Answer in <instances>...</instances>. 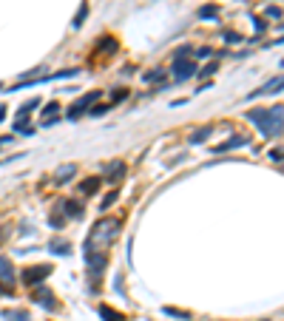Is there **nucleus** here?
<instances>
[{
    "instance_id": "25",
    "label": "nucleus",
    "mask_w": 284,
    "mask_h": 321,
    "mask_svg": "<svg viewBox=\"0 0 284 321\" xmlns=\"http://www.w3.org/2000/svg\"><path fill=\"white\" fill-rule=\"evenodd\" d=\"M199 77H210V74H216V63H208V66L202 68V71H196Z\"/></svg>"
},
{
    "instance_id": "23",
    "label": "nucleus",
    "mask_w": 284,
    "mask_h": 321,
    "mask_svg": "<svg viewBox=\"0 0 284 321\" xmlns=\"http://www.w3.org/2000/svg\"><path fill=\"white\" fill-rule=\"evenodd\" d=\"M216 15H219L216 6H202V9H199V17H202V20H213Z\"/></svg>"
},
{
    "instance_id": "32",
    "label": "nucleus",
    "mask_w": 284,
    "mask_h": 321,
    "mask_svg": "<svg viewBox=\"0 0 284 321\" xmlns=\"http://www.w3.org/2000/svg\"><path fill=\"white\" fill-rule=\"evenodd\" d=\"M125 94H128V91H122V88H119V91H114V102H119V100H125Z\"/></svg>"
},
{
    "instance_id": "28",
    "label": "nucleus",
    "mask_w": 284,
    "mask_h": 321,
    "mask_svg": "<svg viewBox=\"0 0 284 321\" xmlns=\"http://www.w3.org/2000/svg\"><path fill=\"white\" fill-rule=\"evenodd\" d=\"M51 227H63V222H66V219H63V216H57V213H51Z\"/></svg>"
},
{
    "instance_id": "37",
    "label": "nucleus",
    "mask_w": 284,
    "mask_h": 321,
    "mask_svg": "<svg viewBox=\"0 0 284 321\" xmlns=\"http://www.w3.org/2000/svg\"><path fill=\"white\" fill-rule=\"evenodd\" d=\"M282 68H284V60H282Z\"/></svg>"
},
{
    "instance_id": "6",
    "label": "nucleus",
    "mask_w": 284,
    "mask_h": 321,
    "mask_svg": "<svg viewBox=\"0 0 284 321\" xmlns=\"http://www.w3.org/2000/svg\"><path fill=\"white\" fill-rule=\"evenodd\" d=\"M32 299L37 302L40 307H46L49 313H54L57 310V302H54V296H51L46 287H40V284H34V290H32Z\"/></svg>"
},
{
    "instance_id": "22",
    "label": "nucleus",
    "mask_w": 284,
    "mask_h": 321,
    "mask_svg": "<svg viewBox=\"0 0 284 321\" xmlns=\"http://www.w3.org/2000/svg\"><path fill=\"white\" fill-rule=\"evenodd\" d=\"M162 313H165V316H173V319H182V321L190 319V313H185V310H176V307H165Z\"/></svg>"
},
{
    "instance_id": "11",
    "label": "nucleus",
    "mask_w": 284,
    "mask_h": 321,
    "mask_svg": "<svg viewBox=\"0 0 284 321\" xmlns=\"http://www.w3.org/2000/svg\"><path fill=\"white\" fill-rule=\"evenodd\" d=\"M74 176H77V165H74V162H68V165H63V168L54 173V182H57V185H68Z\"/></svg>"
},
{
    "instance_id": "10",
    "label": "nucleus",
    "mask_w": 284,
    "mask_h": 321,
    "mask_svg": "<svg viewBox=\"0 0 284 321\" xmlns=\"http://www.w3.org/2000/svg\"><path fill=\"white\" fill-rule=\"evenodd\" d=\"M0 284H3V287H6V284H9V287L15 284V267H12V262H9L6 256H0Z\"/></svg>"
},
{
    "instance_id": "17",
    "label": "nucleus",
    "mask_w": 284,
    "mask_h": 321,
    "mask_svg": "<svg viewBox=\"0 0 284 321\" xmlns=\"http://www.w3.org/2000/svg\"><path fill=\"white\" fill-rule=\"evenodd\" d=\"M3 319H6V321H32V316H29L26 310H6V313H3Z\"/></svg>"
},
{
    "instance_id": "16",
    "label": "nucleus",
    "mask_w": 284,
    "mask_h": 321,
    "mask_svg": "<svg viewBox=\"0 0 284 321\" xmlns=\"http://www.w3.org/2000/svg\"><path fill=\"white\" fill-rule=\"evenodd\" d=\"M165 77H168V71H162V68H153V71H145V83H165Z\"/></svg>"
},
{
    "instance_id": "26",
    "label": "nucleus",
    "mask_w": 284,
    "mask_h": 321,
    "mask_svg": "<svg viewBox=\"0 0 284 321\" xmlns=\"http://www.w3.org/2000/svg\"><path fill=\"white\" fill-rule=\"evenodd\" d=\"M188 54H190V49H188V46H182V49H176L173 60H188Z\"/></svg>"
},
{
    "instance_id": "31",
    "label": "nucleus",
    "mask_w": 284,
    "mask_h": 321,
    "mask_svg": "<svg viewBox=\"0 0 284 321\" xmlns=\"http://www.w3.org/2000/svg\"><path fill=\"white\" fill-rule=\"evenodd\" d=\"M196 57H199V60H208V57H210V49H199L196 51Z\"/></svg>"
},
{
    "instance_id": "27",
    "label": "nucleus",
    "mask_w": 284,
    "mask_h": 321,
    "mask_svg": "<svg viewBox=\"0 0 284 321\" xmlns=\"http://www.w3.org/2000/svg\"><path fill=\"white\" fill-rule=\"evenodd\" d=\"M108 108H111V105H94V108H91V117H102Z\"/></svg>"
},
{
    "instance_id": "39",
    "label": "nucleus",
    "mask_w": 284,
    "mask_h": 321,
    "mask_svg": "<svg viewBox=\"0 0 284 321\" xmlns=\"http://www.w3.org/2000/svg\"><path fill=\"white\" fill-rule=\"evenodd\" d=\"M0 88H3V85H0Z\"/></svg>"
},
{
    "instance_id": "14",
    "label": "nucleus",
    "mask_w": 284,
    "mask_h": 321,
    "mask_svg": "<svg viewBox=\"0 0 284 321\" xmlns=\"http://www.w3.org/2000/svg\"><path fill=\"white\" fill-rule=\"evenodd\" d=\"M63 210H66V216H71V219H77V216H83V205L74 202V199H68V202H63Z\"/></svg>"
},
{
    "instance_id": "15",
    "label": "nucleus",
    "mask_w": 284,
    "mask_h": 321,
    "mask_svg": "<svg viewBox=\"0 0 284 321\" xmlns=\"http://www.w3.org/2000/svg\"><path fill=\"white\" fill-rule=\"evenodd\" d=\"M51 250H54L57 256H68L71 253V242H66V239H54V242H51Z\"/></svg>"
},
{
    "instance_id": "30",
    "label": "nucleus",
    "mask_w": 284,
    "mask_h": 321,
    "mask_svg": "<svg viewBox=\"0 0 284 321\" xmlns=\"http://www.w3.org/2000/svg\"><path fill=\"white\" fill-rule=\"evenodd\" d=\"M282 15V9H279V6H270L267 9V17H279Z\"/></svg>"
},
{
    "instance_id": "4",
    "label": "nucleus",
    "mask_w": 284,
    "mask_h": 321,
    "mask_svg": "<svg viewBox=\"0 0 284 321\" xmlns=\"http://www.w3.org/2000/svg\"><path fill=\"white\" fill-rule=\"evenodd\" d=\"M85 264H88V276H91V282H97L100 279L102 267H105V262H108V256L102 253V250H85Z\"/></svg>"
},
{
    "instance_id": "24",
    "label": "nucleus",
    "mask_w": 284,
    "mask_h": 321,
    "mask_svg": "<svg viewBox=\"0 0 284 321\" xmlns=\"http://www.w3.org/2000/svg\"><path fill=\"white\" fill-rule=\"evenodd\" d=\"M85 17H88V6H80V12L74 15V29H80V23H83Z\"/></svg>"
},
{
    "instance_id": "7",
    "label": "nucleus",
    "mask_w": 284,
    "mask_h": 321,
    "mask_svg": "<svg viewBox=\"0 0 284 321\" xmlns=\"http://www.w3.org/2000/svg\"><path fill=\"white\" fill-rule=\"evenodd\" d=\"M199 68L193 60H173V77L176 80H188V77H193Z\"/></svg>"
},
{
    "instance_id": "20",
    "label": "nucleus",
    "mask_w": 284,
    "mask_h": 321,
    "mask_svg": "<svg viewBox=\"0 0 284 321\" xmlns=\"http://www.w3.org/2000/svg\"><path fill=\"white\" fill-rule=\"evenodd\" d=\"M97 188H100V179H97V176H91V179H85V182H83L80 190H83L85 196H91V193H97Z\"/></svg>"
},
{
    "instance_id": "29",
    "label": "nucleus",
    "mask_w": 284,
    "mask_h": 321,
    "mask_svg": "<svg viewBox=\"0 0 284 321\" xmlns=\"http://www.w3.org/2000/svg\"><path fill=\"white\" fill-rule=\"evenodd\" d=\"M225 40H227V43H239L242 37H239V34H236V32H225Z\"/></svg>"
},
{
    "instance_id": "3",
    "label": "nucleus",
    "mask_w": 284,
    "mask_h": 321,
    "mask_svg": "<svg viewBox=\"0 0 284 321\" xmlns=\"http://www.w3.org/2000/svg\"><path fill=\"white\" fill-rule=\"evenodd\" d=\"M100 97H102V91H88L85 97H80V100H74L71 105H68V119H80V117L85 114V111H88V108L94 105V102L100 100Z\"/></svg>"
},
{
    "instance_id": "34",
    "label": "nucleus",
    "mask_w": 284,
    "mask_h": 321,
    "mask_svg": "<svg viewBox=\"0 0 284 321\" xmlns=\"http://www.w3.org/2000/svg\"><path fill=\"white\" fill-rule=\"evenodd\" d=\"M6 142H12V136H0V145H6Z\"/></svg>"
},
{
    "instance_id": "36",
    "label": "nucleus",
    "mask_w": 284,
    "mask_h": 321,
    "mask_svg": "<svg viewBox=\"0 0 284 321\" xmlns=\"http://www.w3.org/2000/svg\"><path fill=\"white\" fill-rule=\"evenodd\" d=\"M6 293H9V287H3V284H0V296H6Z\"/></svg>"
},
{
    "instance_id": "12",
    "label": "nucleus",
    "mask_w": 284,
    "mask_h": 321,
    "mask_svg": "<svg viewBox=\"0 0 284 321\" xmlns=\"http://www.w3.org/2000/svg\"><path fill=\"white\" fill-rule=\"evenodd\" d=\"M102 176H105L108 182H117L119 176H125V162H111V165H105V168H102Z\"/></svg>"
},
{
    "instance_id": "19",
    "label": "nucleus",
    "mask_w": 284,
    "mask_h": 321,
    "mask_svg": "<svg viewBox=\"0 0 284 321\" xmlns=\"http://www.w3.org/2000/svg\"><path fill=\"white\" fill-rule=\"evenodd\" d=\"M210 131H213L210 125H202V128H196V131L190 134V142H205V139L210 136Z\"/></svg>"
},
{
    "instance_id": "13",
    "label": "nucleus",
    "mask_w": 284,
    "mask_h": 321,
    "mask_svg": "<svg viewBox=\"0 0 284 321\" xmlns=\"http://www.w3.org/2000/svg\"><path fill=\"white\" fill-rule=\"evenodd\" d=\"M100 316H102L105 321H128L125 316H122V313H117L114 307H108V304H102V307H100Z\"/></svg>"
},
{
    "instance_id": "1",
    "label": "nucleus",
    "mask_w": 284,
    "mask_h": 321,
    "mask_svg": "<svg viewBox=\"0 0 284 321\" xmlns=\"http://www.w3.org/2000/svg\"><path fill=\"white\" fill-rule=\"evenodd\" d=\"M247 119H250V122L265 136H279V134H284V105H273V108H256V111H247Z\"/></svg>"
},
{
    "instance_id": "8",
    "label": "nucleus",
    "mask_w": 284,
    "mask_h": 321,
    "mask_svg": "<svg viewBox=\"0 0 284 321\" xmlns=\"http://www.w3.org/2000/svg\"><path fill=\"white\" fill-rule=\"evenodd\" d=\"M276 91H284V74L282 77H273V80H267V83L262 85V88H256L253 94H247V97H265V94H276Z\"/></svg>"
},
{
    "instance_id": "21",
    "label": "nucleus",
    "mask_w": 284,
    "mask_h": 321,
    "mask_svg": "<svg viewBox=\"0 0 284 321\" xmlns=\"http://www.w3.org/2000/svg\"><path fill=\"white\" fill-rule=\"evenodd\" d=\"M117 199H119V190H111V193H105V196H102L100 210H108V208H111V205L117 202Z\"/></svg>"
},
{
    "instance_id": "33",
    "label": "nucleus",
    "mask_w": 284,
    "mask_h": 321,
    "mask_svg": "<svg viewBox=\"0 0 284 321\" xmlns=\"http://www.w3.org/2000/svg\"><path fill=\"white\" fill-rule=\"evenodd\" d=\"M3 119H6V105L0 102V122H3Z\"/></svg>"
},
{
    "instance_id": "35",
    "label": "nucleus",
    "mask_w": 284,
    "mask_h": 321,
    "mask_svg": "<svg viewBox=\"0 0 284 321\" xmlns=\"http://www.w3.org/2000/svg\"><path fill=\"white\" fill-rule=\"evenodd\" d=\"M3 242H6V230H0V245H3Z\"/></svg>"
},
{
    "instance_id": "18",
    "label": "nucleus",
    "mask_w": 284,
    "mask_h": 321,
    "mask_svg": "<svg viewBox=\"0 0 284 321\" xmlns=\"http://www.w3.org/2000/svg\"><path fill=\"white\" fill-rule=\"evenodd\" d=\"M34 108H40V100H37V97H34V100H26V102H23V105H20V111H17V117H29Z\"/></svg>"
},
{
    "instance_id": "2",
    "label": "nucleus",
    "mask_w": 284,
    "mask_h": 321,
    "mask_svg": "<svg viewBox=\"0 0 284 321\" xmlns=\"http://www.w3.org/2000/svg\"><path fill=\"white\" fill-rule=\"evenodd\" d=\"M119 233V219H100L85 239V250H105Z\"/></svg>"
},
{
    "instance_id": "9",
    "label": "nucleus",
    "mask_w": 284,
    "mask_h": 321,
    "mask_svg": "<svg viewBox=\"0 0 284 321\" xmlns=\"http://www.w3.org/2000/svg\"><path fill=\"white\" fill-rule=\"evenodd\" d=\"M245 145H250V139L242 134H233L230 139H225L222 145H216V153H227V151H233V148H245Z\"/></svg>"
},
{
    "instance_id": "5",
    "label": "nucleus",
    "mask_w": 284,
    "mask_h": 321,
    "mask_svg": "<svg viewBox=\"0 0 284 321\" xmlns=\"http://www.w3.org/2000/svg\"><path fill=\"white\" fill-rule=\"evenodd\" d=\"M51 273V264H34V267H26V270H23V282H26V284H43V279H46V276H49Z\"/></svg>"
},
{
    "instance_id": "38",
    "label": "nucleus",
    "mask_w": 284,
    "mask_h": 321,
    "mask_svg": "<svg viewBox=\"0 0 284 321\" xmlns=\"http://www.w3.org/2000/svg\"><path fill=\"white\" fill-rule=\"evenodd\" d=\"M0 165H3V159H0Z\"/></svg>"
}]
</instances>
